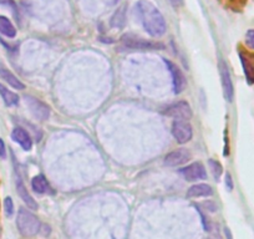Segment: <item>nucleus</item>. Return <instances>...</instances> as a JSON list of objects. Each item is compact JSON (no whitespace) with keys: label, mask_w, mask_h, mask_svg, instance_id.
<instances>
[{"label":"nucleus","mask_w":254,"mask_h":239,"mask_svg":"<svg viewBox=\"0 0 254 239\" xmlns=\"http://www.w3.org/2000/svg\"><path fill=\"white\" fill-rule=\"evenodd\" d=\"M190 153L187 150H176L173 152L168 153L165 157V165L170 166V167H177V166L185 165L190 161Z\"/></svg>","instance_id":"9d476101"},{"label":"nucleus","mask_w":254,"mask_h":239,"mask_svg":"<svg viewBox=\"0 0 254 239\" xmlns=\"http://www.w3.org/2000/svg\"><path fill=\"white\" fill-rule=\"evenodd\" d=\"M170 1L175 6H180V5H182V4H183V0H170Z\"/></svg>","instance_id":"a878e982"},{"label":"nucleus","mask_w":254,"mask_h":239,"mask_svg":"<svg viewBox=\"0 0 254 239\" xmlns=\"http://www.w3.org/2000/svg\"><path fill=\"white\" fill-rule=\"evenodd\" d=\"M16 192H18L19 197L24 201V203L28 206V208L30 209H38V203L35 202V199L30 196V193L28 192L26 187L24 186L23 181H21L20 178L16 179Z\"/></svg>","instance_id":"4468645a"},{"label":"nucleus","mask_w":254,"mask_h":239,"mask_svg":"<svg viewBox=\"0 0 254 239\" xmlns=\"http://www.w3.org/2000/svg\"><path fill=\"white\" fill-rule=\"evenodd\" d=\"M0 79L4 80L8 85H10L13 89L15 90H24L25 89V85L10 71L6 66H4L1 62H0Z\"/></svg>","instance_id":"ddd939ff"},{"label":"nucleus","mask_w":254,"mask_h":239,"mask_svg":"<svg viewBox=\"0 0 254 239\" xmlns=\"http://www.w3.org/2000/svg\"><path fill=\"white\" fill-rule=\"evenodd\" d=\"M125 20H126V18H125V6H122L117 10L114 18L111 19V25L115 26V28H122L125 25Z\"/></svg>","instance_id":"6ab92c4d"},{"label":"nucleus","mask_w":254,"mask_h":239,"mask_svg":"<svg viewBox=\"0 0 254 239\" xmlns=\"http://www.w3.org/2000/svg\"><path fill=\"white\" fill-rule=\"evenodd\" d=\"M226 186L227 188H228V191H232V189H233V181H232V177L229 173L226 175Z\"/></svg>","instance_id":"393cba45"},{"label":"nucleus","mask_w":254,"mask_h":239,"mask_svg":"<svg viewBox=\"0 0 254 239\" xmlns=\"http://www.w3.org/2000/svg\"><path fill=\"white\" fill-rule=\"evenodd\" d=\"M135 13L143 29L153 38H160L166 33V21L161 11L148 0H140L135 6Z\"/></svg>","instance_id":"f257e3e1"},{"label":"nucleus","mask_w":254,"mask_h":239,"mask_svg":"<svg viewBox=\"0 0 254 239\" xmlns=\"http://www.w3.org/2000/svg\"><path fill=\"white\" fill-rule=\"evenodd\" d=\"M0 96L3 99L4 104L6 106H16L19 104V96L15 92L10 91L6 86L3 84H0Z\"/></svg>","instance_id":"dca6fc26"},{"label":"nucleus","mask_w":254,"mask_h":239,"mask_svg":"<svg viewBox=\"0 0 254 239\" xmlns=\"http://www.w3.org/2000/svg\"><path fill=\"white\" fill-rule=\"evenodd\" d=\"M213 194V189L211 186L204 183L194 184L187 191L188 198H197V197H209Z\"/></svg>","instance_id":"2eb2a0df"},{"label":"nucleus","mask_w":254,"mask_h":239,"mask_svg":"<svg viewBox=\"0 0 254 239\" xmlns=\"http://www.w3.org/2000/svg\"><path fill=\"white\" fill-rule=\"evenodd\" d=\"M24 99H25L26 106L30 109V112L35 119L40 120V121H45V120L49 119V116H50V107L45 102L36 99V97L28 96V95Z\"/></svg>","instance_id":"20e7f679"},{"label":"nucleus","mask_w":254,"mask_h":239,"mask_svg":"<svg viewBox=\"0 0 254 239\" xmlns=\"http://www.w3.org/2000/svg\"><path fill=\"white\" fill-rule=\"evenodd\" d=\"M4 209H5V214L8 217H11L14 213V202L10 197H6L4 199Z\"/></svg>","instance_id":"4be33fe9"},{"label":"nucleus","mask_w":254,"mask_h":239,"mask_svg":"<svg viewBox=\"0 0 254 239\" xmlns=\"http://www.w3.org/2000/svg\"><path fill=\"white\" fill-rule=\"evenodd\" d=\"M6 157V147H5V143H4V141L0 138V158H3V160H5Z\"/></svg>","instance_id":"b1692460"},{"label":"nucleus","mask_w":254,"mask_h":239,"mask_svg":"<svg viewBox=\"0 0 254 239\" xmlns=\"http://www.w3.org/2000/svg\"><path fill=\"white\" fill-rule=\"evenodd\" d=\"M16 227L21 236L34 237L40 232L41 223L35 214L31 213L28 209H19L18 218H16Z\"/></svg>","instance_id":"f03ea898"},{"label":"nucleus","mask_w":254,"mask_h":239,"mask_svg":"<svg viewBox=\"0 0 254 239\" xmlns=\"http://www.w3.org/2000/svg\"><path fill=\"white\" fill-rule=\"evenodd\" d=\"M31 187H33L34 191L39 194L46 193V192L49 191V183L43 175L35 176V177L31 179Z\"/></svg>","instance_id":"a211bd4d"},{"label":"nucleus","mask_w":254,"mask_h":239,"mask_svg":"<svg viewBox=\"0 0 254 239\" xmlns=\"http://www.w3.org/2000/svg\"><path fill=\"white\" fill-rule=\"evenodd\" d=\"M181 175L187 179V181H198V179H204L207 177L206 168L202 163L194 162L192 165L181 170Z\"/></svg>","instance_id":"6e6552de"},{"label":"nucleus","mask_w":254,"mask_h":239,"mask_svg":"<svg viewBox=\"0 0 254 239\" xmlns=\"http://www.w3.org/2000/svg\"><path fill=\"white\" fill-rule=\"evenodd\" d=\"M226 234H227V236H228V239H232L231 233H229V229L228 228H226Z\"/></svg>","instance_id":"bb28decb"},{"label":"nucleus","mask_w":254,"mask_h":239,"mask_svg":"<svg viewBox=\"0 0 254 239\" xmlns=\"http://www.w3.org/2000/svg\"><path fill=\"white\" fill-rule=\"evenodd\" d=\"M0 236H1V228H0Z\"/></svg>","instance_id":"cd10ccee"},{"label":"nucleus","mask_w":254,"mask_h":239,"mask_svg":"<svg viewBox=\"0 0 254 239\" xmlns=\"http://www.w3.org/2000/svg\"><path fill=\"white\" fill-rule=\"evenodd\" d=\"M0 5L1 6H9L13 11L14 16H15L16 20H19V11H18V6H16L15 1L14 0H0Z\"/></svg>","instance_id":"aec40b11"},{"label":"nucleus","mask_w":254,"mask_h":239,"mask_svg":"<svg viewBox=\"0 0 254 239\" xmlns=\"http://www.w3.org/2000/svg\"><path fill=\"white\" fill-rule=\"evenodd\" d=\"M221 77H222V86H223L224 97L227 99V101L231 102L234 96V87H233V82H232V77H231V74H229L228 67H227V65L224 64L223 61L221 62Z\"/></svg>","instance_id":"9b49d317"},{"label":"nucleus","mask_w":254,"mask_h":239,"mask_svg":"<svg viewBox=\"0 0 254 239\" xmlns=\"http://www.w3.org/2000/svg\"><path fill=\"white\" fill-rule=\"evenodd\" d=\"M0 34H3L4 36L9 39H13L16 36V29L11 24L6 16H0Z\"/></svg>","instance_id":"f3484780"},{"label":"nucleus","mask_w":254,"mask_h":239,"mask_svg":"<svg viewBox=\"0 0 254 239\" xmlns=\"http://www.w3.org/2000/svg\"><path fill=\"white\" fill-rule=\"evenodd\" d=\"M165 64L167 65L168 70H170L171 75H172L173 92H175V94H181V92L186 89V85H187L185 75L181 71L180 67H178L177 65L173 64V62H171L170 60H165Z\"/></svg>","instance_id":"0eeeda50"},{"label":"nucleus","mask_w":254,"mask_h":239,"mask_svg":"<svg viewBox=\"0 0 254 239\" xmlns=\"http://www.w3.org/2000/svg\"><path fill=\"white\" fill-rule=\"evenodd\" d=\"M172 135L178 143H187L188 141L192 140L193 130L187 121L177 120L172 125Z\"/></svg>","instance_id":"39448f33"},{"label":"nucleus","mask_w":254,"mask_h":239,"mask_svg":"<svg viewBox=\"0 0 254 239\" xmlns=\"http://www.w3.org/2000/svg\"><path fill=\"white\" fill-rule=\"evenodd\" d=\"M11 138H13L18 145H20V147L23 148L24 151H30L31 147H33V140H31L30 135H29L24 128H14L13 132H11Z\"/></svg>","instance_id":"f8f14e48"},{"label":"nucleus","mask_w":254,"mask_h":239,"mask_svg":"<svg viewBox=\"0 0 254 239\" xmlns=\"http://www.w3.org/2000/svg\"><path fill=\"white\" fill-rule=\"evenodd\" d=\"M163 114L170 117H173L176 120H183V121H186V120H190L192 117V110H190V106L188 102L178 101L170 105L163 111Z\"/></svg>","instance_id":"423d86ee"},{"label":"nucleus","mask_w":254,"mask_h":239,"mask_svg":"<svg viewBox=\"0 0 254 239\" xmlns=\"http://www.w3.org/2000/svg\"><path fill=\"white\" fill-rule=\"evenodd\" d=\"M122 44L125 48L132 49V50H153V49H163V45L160 43H152L145 39L136 38L132 35H126L122 38Z\"/></svg>","instance_id":"7ed1b4c3"},{"label":"nucleus","mask_w":254,"mask_h":239,"mask_svg":"<svg viewBox=\"0 0 254 239\" xmlns=\"http://www.w3.org/2000/svg\"><path fill=\"white\" fill-rule=\"evenodd\" d=\"M239 59H241L247 80H248L249 84H254V54L247 50H241L239 51Z\"/></svg>","instance_id":"1a4fd4ad"},{"label":"nucleus","mask_w":254,"mask_h":239,"mask_svg":"<svg viewBox=\"0 0 254 239\" xmlns=\"http://www.w3.org/2000/svg\"><path fill=\"white\" fill-rule=\"evenodd\" d=\"M246 43L249 48L254 49V30H249L246 35Z\"/></svg>","instance_id":"5701e85b"},{"label":"nucleus","mask_w":254,"mask_h":239,"mask_svg":"<svg viewBox=\"0 0 254 239\" xmlns=\"http://www.w3.org/2000/svg\"><path fill=\"white\" fill-rule=\"evenodd\" d=\"M209 166H211V170H212V173H213L214 178H216V179H218L222 175V171H223L221 163L217 162V161H214V160H209Z\"/></svg>","instance_id":"412c9836"}]
</instances>
